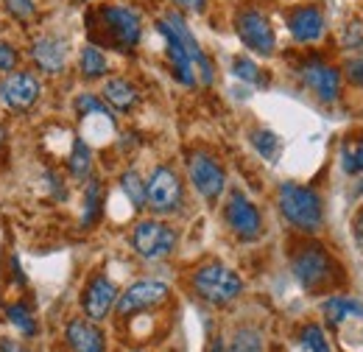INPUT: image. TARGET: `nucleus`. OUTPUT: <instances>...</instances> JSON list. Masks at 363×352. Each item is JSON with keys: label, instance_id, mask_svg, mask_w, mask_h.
Masks as SVG:
<instances>
[{"label": "nucleus", "instance_id": "f257e3e1", "mask_svg": "<svg viewBox=\"0 0 363 352\" xmlns=\"http://www.w3.org/2000/svg\"><path fill=\"white\" fill-rule=\"evenodd\" d=\"M277 202H279V213L285 221L302 232H318L324 224V207H321V196L313 187L296 185V182H282L277 190Z\"/></svg>", "mask_w": 363, "mask_h": 352}, {"label": "nucleus", "instance_id": "f03ea898", "mask_svg": "<svg viewBox=\"0 0 363 352\" xmlns=\"http://www.w3.org/2000/svg\"><path fill=\"white\" fill-rule=\"evenodd\" d=\"M196 294L210 305H229L243 294V280L224 263H207L193 274Z\"/></svg>", "mask_w": 363, "mask_h": 352}, {"label": "nucleus", "instance_id": "7ed1b4c3", "mask_svg": "<svg viewBox=\"0 0 363 352\" xmlns=\"http://www.w3.org/2000/svg\"><path fill=\"white\" fill-rule=\"evenodd\" d=\"M98 20H101L104 34L109 37V43L115 45L118 50L137 48L140 34H143V23H140V14L135 9L121 6V3H109V6L98 9Z\"/></svg>", "mask_w": 363, "mask_h": 352}, {"label": "nucleus", "instance_id": "20e7f679", "mask_svg": "<svg viewBox=\"0 0 363 352\" xmlns=\"http://www.w3.org/2000/svg\"><path fill=\"white\" fill-rule=\"evenodd\" d=\"M132 249L143 260H162L177 249V232L162 221H140L132 229Z\"/></svg>", "mask_w": 363, "mask_h": 352}, {"label": "nucleus", "instance_id": "39448f33", "mask_svg": "<svg viewBox=\"0 0 363 352\" xmlns=\"http://www.w3.org/2000/svg\"><path fill=\"white\" fill-rule=\"evenodd\" d=\"M145 207L157 216H171L182 207V182L174 168L160 165L151 171L145 182Z\"/></svg>", "mask_w": 363, "mask_h": 352}, {"label": "nucleus", "instance_id": "423d86ee", "mask_svg": "<svg viewBox=\"0 0 363 352\" xmlns=\"http://www.w3.org/2000/svg\"><path fill=\"white\" fill-rule=\"evenodd\" d=\"M235 31L240 37V43L246 45L249 50L260 53V56H272L274 48H277V37H274V28L269 23V17L257 9H243L238 11L235 17Z\"/></svg>", "mask_w": 363, "mask_h": 352}, {"label": "nucleus", "instance_id": "0eeeda50", "mask_svg": "<svg viewBox=\"0 0 363 352\" xmlns=\"http://www.w3.org/2000/svg\"><path fill=\"white\" fill-rule=\"evenodd\" d=\"M330 255L316 246V243H311V246H302L296 255H294V260H291V271H294V277H296V282L305 288V291H316L321 288L327 280H330Z\"/></svg>", "mask_w": 363, "mask_h": 352}, {"label": "nucleus", "instance_id": "6e6552de", "mask_svg": "<svg viewBox=\"0 0 363 352\" xmlns=\"http://www.w3.org/2000/svg\"><path fill=\"white\" fill-rule=\"evenodd\" d=\"M168 285L160 282V280H137L135 285H129L118 302H115V310L118 316H135L140 310H151L157 305H162L168 299Z\"/></svg>", "mask_w": 363, "mask_h": 352}, {"label": "nucleus", "instance_id": "1a4fd4ad", "mask_svg": "<svg viewBox=\"0 0 363 352\" xmlns=\"http://www.w3.org/2000/svg\"><path fill=\"white\" fill-rule=\"evenodd\" d=\"M187 176L193 182V187L199 190V196L207 199V202H218V196L227 187L224 168L213 157H207V154H193L187 160Z\"/></svg>", "mask_w": 363, "mask_h": 352}, {"label": "nucleus", "instance_id": "9d476101", "mask_svg": "<svg viewBox=\"0 0 363 352\" xmlns=\"http://www.w3.org/2000/svg\"><path fill=\"white\" fill-rule=\"evenodd\" d=\"M43 95V84L34 73H9L0 82V101L14 112H28Z\"/></svg>", "mask_w": 363, "mask_h": 352}, {"label": "nucleus", "instance_id": "9b49d317", "mask_svg": "<svg viewBox=\"0 0 363 352\" xmlns=\"http://www.w3.org/2000/svg\"><path fill=\"white\" fill-rule=\"evenodd\" d=\"M157 31L162 34V40H165V53H168V62H171V70H174V76H177V82L184 84V87H193L196 84V59H193V53L187 50V45L182 40L179 34L160 17V23H157Z\"/></svg>", "mask_w": 363, "mask_h": 352}, {"label": "nucleus", "instance_id": "f8f14e48", "mask_svg": "<svg viewBox=\"0 0 363 352\" xmlns=\"http://www.w3.org/2000/svg\"><path fill=\"white\" fill-rule=\"evenodd\" d=\"M224 216H227L229 229H232L238 238H243V241H255V238L263 232L260 210H257V207H255V204H252L240 190H235V193L229 196Z\"/></svg>", "mask_w": 363, "mask_h": 352}, {"label": "nucleus", "instance_id": "ddd939ff", "mask_svg": "<svg viewBox=\"0 0 363 352\" xmlns=\"http://www.w3.org/2000/svg\"><path fill=\"white\" fill-rule=\"evenodd\" d=\"M302 82H305V87L311 89L318 101H324V104H333V101H338V95H341V73H338L333 65L308 62V65L302 67Z\"/></svg>", "mask_w": 363, "mask_h": 352}, {"label": "nucleus", "instance_id": "4468645a", "mask_svg": "<svg viewBox=\"0 0 363 352\" xmlns=\"http://www.w3.org/2000/svg\"><path fill=\"white\" fill-rule=\"evenodd\" d=\"M115 302H118V288H115V282H112L109 277H104V274L92 277L90 285L84 288V297H82V308L87 313V319H90V321L106 319L109 310L115 308Z\"/></svg>", "mask_w": 363, "mask_h": 352}, {"label": "nucleus", "instance_id": "2eb2a0df", "mask_svg": "<svg viewBox=\"0 0 363 352\" xmlns=\"http://www.w3.org/2000/svg\"><path fill=\"white\" fill-rule=\"evenodd\" d=\"M288 31L296 43L302 45H311L318 43L327 31V23H324V14L318 11L316 6H302L296 11L288 14Z\"/></svg>", "mask_w": 363, "mask_h": 352}, {"label": "nucleus", "instance_id": "dca6fc26", "mask_svg": "<svg viewBox=\"0 0 363 352\" xmlns=\"http://www.w3.org/2000/svg\"><path fill=\"white\" fill-rule=\"evenodd\" d=\"M31 59L37 62V67L40 70H45V73H62L65 70V65H67V43L65 40H59V37H37L34 45H31Z\"/></svg>", "mask_w": 363, "mask_h": 352}, {"label": "nucleus", "instance_id": "f3484780", "mask_svg": "<svg viewBox=\"0 0 363 352\" xmlns=\"http://www.w3.org/2000/svg\"><path fill=\"white\" fill-rule=\"evenodd\" d=\"M65 339H67V344H70L73 352H106L104 333L92 324L90 319H73V321H67Z\"/></svg>", "mask_w": 363, "mask_h": 352}, {"label": "nucleus", "instance_id": "a211bd4d", "mask_svg": "<svg viewBox=\"0 0 363 352\" xmlns=\"http://www.w3.org/2000/svg\"><path fill=\"white\" fill-rule=\"evenodd\" d=\"M321 313L327 316L330 324H341L347 319H363V302L347 297H330L321 302Z\"/></svg>", "mask_w": 363, "mask_h": 352}, {"label": "nucleus", "instance_id": "6ab92c4d", "mask_svg": "<svg viewBox=\"0 0 363 352\" xmlns=\"http://www.w3.org/2000/svg\"><path fill=\"white\" fill-rule=\"evenodd\" d=\"M104 98L118 109V112H129L140 101V92H137L135 84H129L126 79H109L104 84Z\"/></svg>", "mask_w": 363, "mask_h": 352}, {"label": "nucleus", "instance_id": "aec40b11", "mask_svg": "<svg viewBox=\"0 0 363 352\" xmlns=\"http://www.w3.org/2000/svg\"><path fill=\"white\" fill-rule=\"evenodd\" d=\"M67 171L73 179H87L92 171V148L84 137H76L73 140V148H70V157H67Z\"/></svg>", "mask_w": 363, "mask_h": 352}, {"label": "nucleus", "instance_id": "412c9836", "mask_svg": "<svg viewBox=\"0 0 363 352\" xmlns=\"http://www.w3.org/2000/svg\"><path fill=\"white\" fill-rule=\"evenodd\" d=\"M79 65H82V76H84V79H101V76L109 70L106 56H104L101 48H95V45H84V48H82Z\"/></svg>", "mask_w": 363, "mask_h": 352}, {"label": "nucleus", "instance_id": "4be33fe9", "mask_svg": "<svg viewBox=\"0 0 363 352\" xmlns=\"http://www.w3.org/2000/svg\"><path fill=\"white\" fill-rule=\"evenodd\" d=\"M252 145L257 148V154L269 163H277L279 160V151H282V140L272 132V129H257L252 132Z\"/></svg>", "mask_w": 363, "mask_h": 352}, {"label": "nucleus", "instance_id": "5701e85b", "mask_svg": "<svg viewBox=\"0 0 363 352\" xmlns=\"http://www.w3.org/2000/svg\"><path fill=\"white\" fill-rule=\"evenodd\" d=\"M6 316H9V321H11L23 336H34V333H37V319H34V313H31V308H28L26 302H11V305H6Z\"/></svg>", "mask_w": 363, "mask_h": 352}, {"label": "nucleus", "instance_id": "b1692460", "mask_svg": "<svg viewBox=\"0 0 363 352\" xmlns=\"http://www.w3.org/2000/svg\"><path fill=\"white\" fill-rule=\"evenodd\" d=\"M101 196H104V187L98 179L87 182V190H84V216H82V226H92L98 216H101Z\"/></svg>", "mask_w": 363, "mask_h": 352}, {"label": "nucleus", "instance_id": "393cba45", "mask_svg": "<svg viewBox=\"0 0 363 352\" xmlns=\"http://www.w3.org/2000/svg\"><path fill=\"white\" fill-rule=\"evenodd\" d=\"M227 352H263V333L255 327H240L232 336V344Z\"/></svg>", "mask_w": 363, "mask_h": 352}, {"label": "nucleus", "instance_id": "a878e982", "mask_svg": "<svg viewBox=\"0 0 363 352\" xmlns=\"http://www.w3.org/2000/svg\"><path fill=\"white\" fill-rule=\"evenodd\" d=\"M76 112H79L82 118H104V121H115L112 112L106 109V104H104L98 95H92V92H82V95L76 98Z\"/></svg>", "mask_w": 363, "mask_h": 352}, {"label": "nucleus", "instance_id": "bb28decb", "mask_svg": "<svg viewBox=\"0 0 363 352\" xmlns=\"http://www.w3.org/2000/svg\"><path fill=\"white\" fill-rule=\"evenodd\" d=\"M121 187L129 196V202L135 204V210L145 207V182H143V176L137 174V171H126V174L121 176Z\"/></svg>", "mask_w": 363, "mask_h": 352}, {"label": "nucleus", "instance_id": "cd10ccee", "mask_svg": "<svg viewBox=\"0 0 363 352\" xmlns=\"http://www.w3.org/2000/svg\"><path fill=\"white\" fill-rule=\"evenodd\" d=\"M341 168L344 174L355 176L363 171V137L361 140H352L341 148Z\"/></svg>", "mask_w": 363, "mask_h": 352}, {"label": "nucleus", "instance_id": "c85d7f7f", "mask_svg": "<svg viewBox=\"0 0 363 352\" xmlns=\"http://www.w3.org/2000/svg\"><path fill=\"white\" fill-rule=\"evenodd\" d=\"M232 76H238L240 82H249V84H260V82H263L260 67H257L249 56H235V59H232Z\"/></svg>", "mask_w": 363, "mask_h": 352}, {"label": "nucleus", "instance_id": "c756f323", "mask_svg": "<svg viewBox=\"0 0 363 352\" xmlns=\"http://www.w3.org/2000/svg\"><path fill=\"white\" fill-rule=\"evenodd\" d=\"M302 347L308 352H333L330 350L327 336H324V330H321L318 324H308V327L302 330Z\"/></svg>", "mask_w": 363, "mask_h": 352}, {"label": "nucleus", "instance_id": "7c9ffc66", "mask_svg": "<svg viewBox=\"0 0 363 352\" xmlns=\"http://www.w3.org/2000/svg\"><path fill=\"white\" fill-rule=\"evenodd\" d=\"M3 6H6V11H9V14H14L17 20H28V17H34V14H37L34 0H3Z\"/></svg>", "mask_w": 363, "mask_h": 352}, {"label": "nucleus", "instance_id": "2f4dec72", "mask_svg": "<svg viewBox=\"0 0 363 352\" xmlns=\"http://www.w3.org/2000/svg\"><path fill=\"white\" fill-rule=\"evenodd\" d=\"M17 67V48L9 43H0V73H9Z\"/></svg>", "mask_w": 363, "mask_h": 352}, {"label": "nucleus", "instance_id": "473e14b6", "mask_svg": "<svg viewBox=\"0 0 363 352\" xmlns=\"http://www.w3.org/2000/svg\"><path fill=\"white\" fill-rule=\"evenodd\" d=\"M344 45H347V48H352V45H363L361 23H350V26L344 28Z\"/></svg>", "mask_w": 363, "mask_h": 352}, {"label": "nucleus", "instance_id": "72a5a7b5", "mask_svg": "<svg viewBox=\"0 0 363 352\" xmlns=\"http://www.w3.org/2000/svg\"><path fill=\"white\" fill-rule=\"evenodd\" d=\"M347 76H350V82H352L355 87L363 89V59H352V62L347 65Z\"/></svg>", "mask_w": 363, "mask_h": 352}, {"label": "nucleus", "instance_id": "f704fd0d", "mask_svg": "<svg viewBox=\"0 0 363 352\" xmlns=\"http://www.w3.org/2000/svg\"><path fill=\"white\" fill-rule=\"evenodd\" d=\"M174 3L184 11H190V14H201L207 9V0H174Z\"/></svg>", "mask_w": 363, "mask_h": 352}, {"label": "nucleus", "instance_id": "c9c22d12", "mask_svg": "<svg viewBox=\"0 0 363 352\" xmlns=\"http://www.w3.org/2000/svg\"><path fill=\"white\" fill-rule=\"evenodd\" d=\"M0 352H28L23 344H17L14 339H0Z\"/></svg>", "mask_w": 363, "mask_h": 352}, {"label": "nucleus", "instance_id": "e433bc0d", "mask_svg": "<svg viewBox=\"0 0 363 352\" xmlns=\"http://www.w3.org/2000/svg\"><path fill=\"white\" fill-rule=\"evenodd\" d=\"M11 271H14V280L23 285V282H26V274H23V268H20V260H17V255H11Z\"/></svg>", "mask_w": 363, "mask_h": 352}, {"label": "nucleus", "instance_id": "4c0bfd02", "mask_svg": "<svg viewBox=\"0 0 363 352\" xmlns=\"http://www.w3.org/2000/svg\"><path fill=\"white\" fill-rule=\"evenodd\" d=\"M355 235H358V241L363 243V210L358 213V219H355Z\"/></svg>", "mask_w": 363, "mask_h": 352}, {"label": "nucleus", "instance_id": "58836bf2", "mask_svg": "<svg viewBox=\"0 0 363 352\" xmlns=\"http://www.w3.org/2000/svg\"><path fill=\"white\" fill-rule=\"evenodd\" d=\"M210 352H227V344H224L221 339H216V341H213V350Z\"/></svg>", "mask_w": 363, "mask_h": 352}, {"label": "nucleus", "instance_id": "ea45409f", "mask_svg": "<svg viewBox=\"0 0 363 352\" xmlns=\"http://www.w3.org/2000/svg\"><path fill=\"white\" fill-rule=\"evenodd\" d=\"M3 140H6V126H0V145H3Z\"/></svg>", "mask_w": 363, "mask_h": 352}, {"label": "nucleus", "instance_id": "a19ab883", "mask_svg": "<svg viewBox=\"0 0 363 352\" xmlns=\"http://www.w3.org/2000/svg\"><path fill=\"white\" fill-rule=\"evenodd\" d=\"M358 193H363V179L358 182Z\"/></svg>", "mask_w": 363, "mask_h": 352}, {"label": "nucleus", "instance_id": "79ce46f5", "mask_svg": "<svg viewBox=\"0 0 363 352\" xmlns=\"http://www.w3.org/2000/svg\"><path fill=\"white\" fill-rule=\"evenodd\" d=\"M137 352H143V350H137Z\"/></svg>", "mask_w": 363, "mask_h": 352}]
</instances>
